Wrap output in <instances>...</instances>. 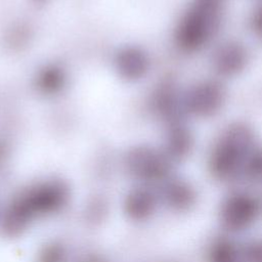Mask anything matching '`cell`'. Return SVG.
Segmentation results:
<instances>
[{"instance_id": "6da1fadb", "label": "cell", "mask_w": 262, "mask_h": 262, "mask_svg": "<svg viewBox=\"0 0 262 262\" xmlns=\"http://www.w3.org/2000/svg\"><path fill=\"white\" fill-rule=\"evenodd\" d=\"M228 0H188L175 27V43L187 56L206 55L224 36Z\"/></svg>"}, {"instance_id": "7a4b0ae2", "label": "cell", "mask_w": 262, "mask_h": 262, "mask_svg": "<svg viewBox=\"0 0 262 262\" xmlns=\"http://www.w3.org/2000/svg\"><path fill=\"white\" fill-rule=\"evenodd\" d=\"M227 83L208 74L192 81L181 91V108L192 122H206L218 118L229 101Z\"/></svg>"}, {"instance_id": "3957f363", "label": "cell", "mask_w": 262, "mask_h": 262, "mask_svg": "<svg viewBox=\"0 0 262 262\" xmlns=\"http://www.w3.org/2000/svg\"><path fill=\"white\" fill-rule=\"evenodd\" d=\"M209 74L225 83L242 77L250 68V45L235 36H222L207 52Z\"/></svg>"}, {"instance_id": "277c9868", "label": "cell", "mask_w": 262, "mask_h": 262, "mask_svg": "<svg viewBox=\"0 0 262 262\" xmlns=\"http://www.w3.org/2000/svg\"><path fill=\"white\" fill-rule=\"evenodd\" d=\"M245 29L251 39L262 43V0H252L245 16Z\"/></svg>"}]
</instances>
